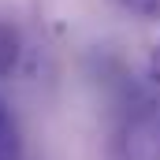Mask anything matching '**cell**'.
<instances>
[{
    "label": "cell",
    "mask_w": 160,
    "mask_h": 160,
    "mask_svg": "<svg viewBox=\"0 0 160 160\" xmlns=\"http://www.w3.org/2000/svg\"><path fill=\"white\" fill-rule=\"evenodd\" d=\"M116 160H160V101H142L123 116L112 138Z\"/></svg>",
    "instance_id": "obj_1"
},
{
    "label": "cell",
    "mask_w": 160,
    "mask_h": 160,
    "mask_svg": "<svg viewBox=\"0 0 160 160\" xmlns=\"http://www.w3.org/2000/svg\"><path fill=\"white\" fill-rule=\"evenodd\" d=\"M19 52H22V41H19V30L11 22H0V78H8L19 63Z\"/></svg>",
    "instance_id": "obj_2"
},
{
    "label": "cell",
    "mask_w": 160,
    "mask_h": 160,
    "mask_svg": "<svg viewBox=\"0 0 160 160\" xmlns=\"http://www.w3.org/2000/svg\"><path fill=\"white\" fill-rule=\"evenodd\" d=\"M119 4L142 19H160V0H119Z\"/></svg>",
    "instance_id": "obj_3"
},
{
    "label": "cell",
    "mask_w": 160,
    "mask_h": 160,
    "mask_svg": "<svg viewBox=\"0 0 160 160\" xmlns=\"http://www.w3.org/2000/svg\"><path fill=\"white\" fill-rule=\"evenodd\" d=\"M145 78L160 89V41L149 48V56H145Z\"/></svg>",
    "instance_id": "obj_4"
},
{
    "label": "cell",
    "mask_w": 160,
    "mask_h": 160,
    "mask_svg": "<svg viewBox=\"0 0 160 160\" xmlns=\"http://www.w3.org/2000/svg\"><path fill=\"white\" fill-rule=\"evenodd\" d=\"M0 134H4V104H0Z\"/></svg>",
    "instance_id": "obj_5"
}]
</instances>
